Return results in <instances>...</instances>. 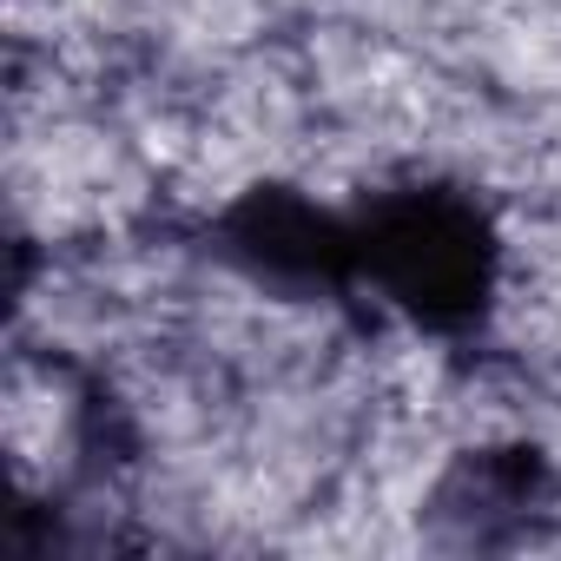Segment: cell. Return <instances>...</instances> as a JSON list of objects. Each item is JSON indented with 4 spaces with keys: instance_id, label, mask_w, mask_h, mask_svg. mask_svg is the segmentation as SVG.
Listing matches in <instances>:
<instances>
[{
    "instance_id": "obj_1",
    "label": "cell",
    "mask_w": 561,
    "mask_h": 561,
    "mask_svg": "<svg viewBox=\"0 0 561 561\" xmlns=\"http://www.w3.org/2000/svg\"><path fill=\"white\" fill-rule=\"evenodd\" d=\"M357 238V291L390 305L430 337H469L495 311L502 238L476 192L423 179L383 185L351 205Z\"/></svg>"
},
{
    "instance_id": "obj_3",
    "label": "cell",
    "mask_w": 561,
    "mask_h": 561,
    "mask_svg": "<svg viewBox=\"0 0 561 561\" xmlns=\"http://www.w3.org/2000/svg\"><path fill=\"white\" fill-rule=\"evenodd\" d=\"M554 462L535 443H489V449H462L430 502H423V535L449 554H508L528 548L554 528Z\"/></svg>"
},
{
    "instance_id": "obj_2",
    "label": "cell",
    "mask_w": 561,
    "mask_h": 561,
    "mask_svg": "<svg viewBox=\"0 0 561 561\" xmlns=\"http://www.w3.org/2000/svg\"><path fill=\"white\" fill-rule=\"evenodd\" d=\"M198 244L244 285L285 305H351L357 298V238L351 211L305 198L298 185H251L205 218Z\"/></svg>"
}]
</instances>
